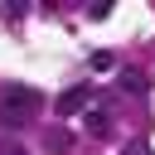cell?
<instances>
[{"instance_id": "obj_1", "label": "cell", "mask_w": 155, "mask_h": 155, "mask_svg": "<svg viewBox=\"0 0 155 155\" xmlns=\"http://www.w3.org/2000/svg\"><path fill=\"white\" fill-rule=\"evenodd\" d=\"M39 107H44V97H39L34 87H5V92H0V126L24 131V126L39 116Z\"/></svg>"}, {"instance_id": "obj_8", "label": "cell", "mask_w": 155, "mask_h": 155, "mask_svg": "<svg viewBox=\"0 0 155 155\" xmlns=\"http://www.w3.org/2000/svg\"><path fill=\"white\" fill-rule=\"evenodd\" d=\"M87 15H92V19H107V15H111V5H107V0H97V5H87Z\"/></svg>"}, {"instance_id": "obj_4", "label": "cell", "mask_w": 155, "mask_h": 155, "mask_svg": "<svg viewBox=\"0 0 155 155\" xmlns=\"http://www.w3.org/2000/svg\"><path fill=\"white\" fill-rule=\"evenodd\" d=\"M87 63H92V73H107V68H116V58H111V53H92Z\"/></svg>"}, {"instance_id": "obj_6", "label": "cell", "mask_w": 155, "mask_h": 155, "mask_svg": "<svg viewBox=\"0 0 155 155\" xmlns=\"http://www.w3.org/2000/svg\"><path fill=\"white\" fill-rule=\"evenodd\" d=\"M121 87H126V92H140L145 78H140V73H121Z\"/></svg>"}, {"instance_id": "obj_5", "label": "cell", "mask_w": 155, "mask_h": 155, "mask_svg": "<svg viewBox=\"0 0 155 155\" xmlns=\"http://www.w3.org/2000/svg\"><path fill=\"white\" fill-rule=\"evenodd\" d=\"M87 126H92V131H107V126H111V111H87Z\"/></svg>"}, {"instance_id": "obj_9", "label": "cell", "mask_w": 155, "mask_h": 155, "mask_svg": "<svg viewBox=\"0 0 155 155\" xmlns=\"http://www.w3.org/2000/svg\"><path fill=\"white\" fill-rule=\"evenodd\" d=\"M121 155H150V145H145V140H131V145H126Z\"/></svg>"}, {"instance_id": "obj_2", "label": "cell", "mask_w": 155, "mask_h": 155, "mask_svg": "<svg viewBox=\"0 0 155 155\" xmlns=\"http://www.w3.org/2000/svg\"><path fill=\"white\" fill-rule=\"evenodd\" d=\"M87 97H92L87 87H68V92L58 97V111H63V116H78V111L87 107Z\"/></svg>"}, {"instance_id": "obj_7", "label": "cell", "mask_w": 155, "mask_h": 155, "mask_svg": "<svg viewBox=\"0 0 155 155\" xmlns=\"http://www.w3.org/2000/svg\"><path fill=\"white\" fill-rule=\"evenodd\" d=\"M0 155H29V150H24L19 140H10V136H5V140H0Z\"/></svg>"}, {"instance_id": "obj_3", "label": "cell", "mask_w": 155, "mask_h": 155, "mask_svg": "<svg viewBox=\"0 0 155 155\" xmlns=\"http://www.w3.org/2000/svg\"><path fill=\"white\" fill-rule=\"evenodd\" d=\"M44 145H48L53 155H68V150H73V136H68V131H53V136H48Z\"/></svg>"}]
</instances>
